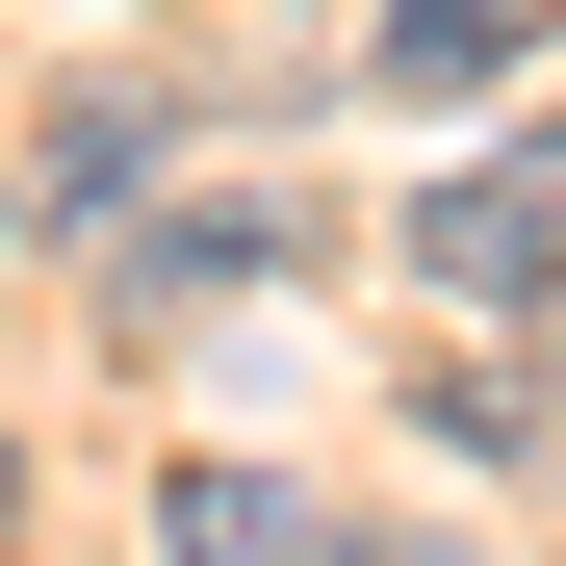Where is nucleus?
<instances>
[{"mask_svg": "<svg viewBox=\"0 0 566 566\" xmlns=\"http://www.w3.org/2000/svg\"><path fill=\"white\" fill-rule=\"evenodd\" d=\"M412 258H438L490 335H566V129H541V155H463L438 207H412Z\"/></svg>", "mask_w": 566, "mask_h": 566, "instance_id": "1", "label": "nucleus"}, {"mask_svg": "<svg viewBox=\"0 0 566 566\" xmlns=\"http://www.w3.org/2000/svg\"><path fill=\"white\" fill-rule=\"evenodd\" d=\"M310 258V180H207V207H104V283L129 310H232V283Z\"/></svg>", "mask_w": 566, "mask_h": 566, "instance_id": "2", "label": "nucleus"}, {"mask_svg": "<svg viewBox=\"0 0 566 566\" xmlns=\"http://www.w3.org/2000/svg\"><path fill=\"white\" fill-rule=\"evenodd\" d=\"M180 566H360V541L283 490V463H180Z\"/></svg>", "mask_w": 566, "mask_h": 566, "instance_id": "3", "label": "nucleus"}, {"mask_svg": "<svg viewBox=\"0 0 566 566\" xmlns=\"http://www.w3.org/2000/svg\"><path fill=\"white\" fill-rule=\"evenodd\" d=\"M515 27H541V0H387V77H412V104H463Z\"/></svg>", "mask_w": 566, "mask_h": 566, "instance_id": "4", "label": "nucleus"}, {"mask_svg": "<svg viewBox=\"0 0 566 566\" xmlns=\"http://www.w3.org/2000/svg\"><path fill=\"white\" fill-rule=\"evenodd\" d=\"M0 541H27V463H0Z\"/></svg>", "mask_w": 566, "mask_h": 566, "instance_id": "5", "label": "nucleus"}, {"mask_svg": "<svg viewBox=\"0 0 566 566\" xmlns=\"http://www.w3.org/2000/svg\"><path fill=\"white\" fill-rule=\"evenodd\" d=\"M412 566H438V541H412Z\"/></svg>", "mask_w": 566, "mask_h": 566, "instance_id": "6", "label": "nucleus"}]
</instances>
